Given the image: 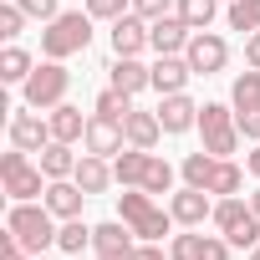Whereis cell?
<instances>
[{"instance_id":"obj_1","label":"cell","mask_w":260,"mask_h":260,"mask_svg":"<svg viewBox=\"0 0 260 260\" xmlns=\"http://www.w3.org/2000/svg\"><path fill=\"white\" fill-rule=\"evenodd\" d=\"M87 46H92V16L87 11H61L56 21L41 26V56H51V61H67Z\"/></svg>"},{"instance_id":"obj_2","label":"cell","mask_w":260,"mask_h":260,"mask_svg":"<svg viewBox=\"0 0 260 260\" xmlns=\"http://www.w3.org/2000/svg\"><path fill=\"white\" fill-rule=\"evenodd\" d=\"M6 230L31 250V255H46L51 245H56V230H61V219L46 209V204H11V214H6Z\"/></svg>"},{"instance_id":"obj_3","label":"cell","mask_w":260,"mask_h":260,"mask_svg":"<svg viewBox=\"0 0 260 260\" xmlns=\"http://www.w3.org/2000/svg\"><path fill=\"white\" fill-rule=\"evenodd\" d=\"M117 219L133 224L138 240H164V235H174V214L158 209L148 189H122V194H117Z\"/></svg>"},{"instance_id":"obj_4","label":"cell","mask_w":260,"mask_h":260,"mask_svg":"<svg viewBox=\"0 0 260 260\" xmlns=\"http://www.w3.org/2000/svg\"><path fill=\"white\" fill-rule=\"evenodd\" d=\"M0 184H6V194H11V204H31V199H41L46 194V174H41V164H31V153L26 148H16L11 143V153H0Z\"/></svg>"},{"instance_id":"obj_5","label":"cell","mask_w":260,"mask_h":260,"mask_svg":"<svg viewBox=\"0 0 260 260\" xmlns=\"http://www.w3.org/2000/svg\"><path fill=\"white\" fill-rule=\"evenodd\" d=\"M67 92H72V72H67V61H36V72L21 82V97H26V107H41V112H51V107H61L67 102Z\"/></svg>"},{"instance_id":"obj_6","label":"cell","mask_w":260,"mask_h":260,"mask_svg":"<svg viewBox=\"0 0 260 260\" xmlns=\"http://www.w3.org/2000/svg\"><path fill=\"white\" fill-rule=\"evenodd\" d=\"M199 133H204V153H214V158L240 153V138H245L230 102H204L199 107Z\"/></svg>"},{"instance_id":"obj_7","label":"cell","mask_w":260,"mask_h":260,"mask_svg":"<svg viewBox=\"0 0 260 260\" xmlns=\"http://www.w3.org/2000/svg\"><path fill=\"white\" fill-rule=\"evenodd\" d=\"M6 133H11V143H16V148L41 153V148L51 143V117H46L41 107H16V112H11V122H6Z\"/></svg>"},{"instance_id":"obj_8","label":"cell","mask_w":260,"mask_h":260,"mask_svg":"<svg viewBox=\"0 0 260 260\" xmlns=\"http://www.w3.org/2000/svg\"><path fill=\"white\" fill-rule=\"evenodd\" d=\"M184 61L194 67V77H214V72H224V67H230V41H224V36H214V31H194V36H189Z\"/></svg>"},{"instance_id":"obj_9","label":"cell","mask_w":260,"mask_h":260,"mask_svg":"<svg viewBox=\"0 0 260 260\" xmlns=\"http://www.w3.org/2000/svg\"><path fill=\"white\" fill-rule=\"evenodd\" d=\"M169 214H174V224H179V230H199L204 219H214V194H209V189L184 184L179 194H169Z\"/></svg>"},{"instance_id":"obj_10","label":"cell","mask_w":260,"mask_h":260,"mask_svg":"<svg viewBox=\"0 0 260 260\" xmlns=\"http://www.w3.org/2000/svg\"><path fill=\"white\" fill-rule=\"evenodd\" d=\"M189 36H194V26H189L179 11L148 21V51H158V56H184V51H189Z\"/></svg>"},{"instance_id":"obj_11","label":"cell","mask_w":260,"mask_h":260,"mask_svg":"<svg viewBox=\"0 0 260 260\" xmlns=\"http://www.w3.org/2000/svg\"><path fill=\"white\" fill-rule=\"evenodd\" d=\"M82 148H87V153H97V158H117V153L127 148L122 122H112V117H97V112H92L87 133H82Z\"/></svg>"},{"instance_id":"obj_12","label":"cell","mask_w":260,"mask_h":260,"mask_svg":"<svg viewBox=\"0 0 260 260\" xmlns=\"http://www.w3.org/2000/svg\"><path fill=\"white\" fill-rule=\"evenodd\" d=\"M107 36H112V56H143V51H148V21H143L138 11L117 16Z\"/></svg>"},{"instance_id":"obj_13","label":"cell","mask_w":260,"mask_h":260,"mask_svg":"<svg viewBox=\"0 0 260 260\" xmlns=\"http://www.w3.org/2000/svg\"><path fill=\"white\" fill-rule=\"evenodd\" d=\"M158 122H164L169 138H179V133H189V127H199V102L189 92H169L158 102Z\"/></svg>"},{"instance_id":"obj_14","label":"cell","mask_w":260,"mask_h":260,"mask_svg":"<svg viewBox=\"0 0 260 260\" xmlns=\"http://www.w3.org/2000/svg\"><path fill=\"white\" fill-rule=\"evenodd\" d=\"M87 199H92V194H87L77 179H51V184H46V194H41V204H46L56 219H77Z\"/></svg>"},{"instance_id":"obj_15","label":"cell","mask_w":260,"mask_h":260,"mask_svg":"<svg viewBox=\"0 0 260 260\" xmlns=\"http://www.w3.org/2000/svg\"><path fill=\"white\" fill-rule=\"evenodd\" d=\"M107 77H112V87H122L127 97H138V92L153 87V67H143L138 56H117V61L107 67Z\"/></svg>"},{"instance_id":"obj_16","label":"cell","mask_w":260,"mask_h":260,"mask_svg":"<svg viewBox=\"0 0 260 260\" xmlns=\"http://www.w3.org/2000/svg\"><path fill=\"white\" fill-rule=\"evenodd\" d=\"M250 219H255L250 199H240V194H224V199H214V219H209V224H214V230H219L224 240H230L235 230H245Z\"/></svg>"},{"instance_id":"obj_17","label":"cell","mask_w":260,"mask_h":260,"mask_svg":"<svg viewBox=\"0 0 260 260\" xmlns=\"http://www.w3.org/2000/svg\"><path fill=\"white\" fill-rule=\"evenodd\" d=\"M122 133H127V143L133 148H158V138H164V122H158V112H143V107H133L127 112V122H122Z\"/></svg>"},{"instance_id":"obj_18","label":"cell","mask_w":260,"mask_h":260,"mask_svg":"<svg viewBox=\"0 0 260 260\" xmlns=\"http://www.w3.org/2000/svg\"><path fill=\"white\" fill-rule=\"evenodd\" d=\"M189 77H194V67H189L184 56H158V61H153V92H158V97L184 92V87H189Z\"/></svg>"},{"instance_id":"obj_19","label":"cell","mask_w":260,"mask_h":260,"mask_svg":"<svg viewBox=\"0 0 260 260\" xmlns=\"http://www.w3.org/2000/svg\"><path fill=\"white\" fill-rule=\"evenodd\" d=\"M87 194H107L117 179H112V158H97V153H82L77 158V174H72Z\"/></svg>"},{"instance_id":"obj_20","label":"cell","mask_w":260,"mask_h":260,"mask_svg":"<svg viewBox=\"0 0 260 260\" xmlns=\"http://www.w3.org/2000/svg\"><path fill=\"white\" fill-rule=\"evenodd\" d=\"M133 224L127 219H107V224H92V250L97 255H117V250H133Z\"/></svg>"},{"instance_id":"obj_21","label":"cell","mask_w":260,"mask_h":260,"mask_svg":"<svg viewBox=\"0 0 260 260\" xmlns=\"http://www.w3.org/2000/svg\"><path fill=\"white\" fill-rule=\"evenodd\" d=\"M36 164H41L46 179H72V174H77V153H72V143H61V138H51V143L36 153Z\"/></svg>"},{"instance_id":"obj_22","label":"cell","mask_w":260,"mask_h":260,"mask_svg":"<svg viewBox=\"0 0 260 260\" xmlns=\"http://www.w3.org/2000/svg\"><path fill=\"white\" fill-rule=\"evenodd\" d=\"M46 117H51V138H61V143H82V133H87V122H92V117H82V107H72V102L51 107Z\"/></svg>"},{"instance_id":"obj_23","label":"cell","mask_w":260,"mask_h":260,"mask_svg":"<svg viewBox=\"0 0 260 260\" xmlns=\"http://www.w3.org/2000/svg\"><path fill=\"white\" fill-rule=\"evenodd\" d=\"M31 72H36V56H31L26 46L6 41V51H0V82H6V87H21Z\"/></svg>"},{"instance_id":"obj_24","label":"cell","mask_w":260,"mask_h":260,"mask_svg":"<svg viewBox=\"0 0 260 260\" xmlns=\"http://www.w3.org/2000/svg\"><path fill=\"white\" fill-rule=\"evenodd\" d=\"M143 169H148V148H133V143L112 158V179H117L122 189H138V184H143Z\"/></svg>"},{"instance_id":"obj_25","label":"cell","mask_w":260,"mask_h":260,"mask_svg":"<svg viewBox=\"0 0 260 260\" xmlns=\"http://www.w3.org/2000/svg\"><path fill=\"white\" fill-rule=\"evenodd\" d=\"M92 112H97V117H112V122H127V112H133V97H127L122 87H112V82H107V87L97 92Z\"/></svg>"},{"instance_id":"obj_26","label":"cell","mask_w":260,"mask_h":260,"mask_svg":"<svg viewBox=\"0 0 260 260\" xmlns=\"http://www.w3.org/2000/svg\"><path fill=\"white\" fill-rule=\"evenodd\" d=\"M56 250H61V255H82V250H92V224H82V214H77V219H61V230H56Z\"/></svg>"},{"instance_id":"obj_27","label":"cell","mask_w":260,"mask_h":260,"mask_svg":"<svg viewBox=\"0 0 260 260\" xmlns=\"http://www.w3.org/2000/svg\"><path fill=\"white\" fill-rule=\"evenodd\" d=\"M230 107H235V112H255V107H260V72H255V67L235 77V87H230Z\"/></svg>"},{"instance_id":"obj_28","label":"cell","mask_w":260,"mask_h":260,"mask_svg":"<svg viewBox=\"0 0 260 260\" xmlns=\"http://www.w3.org/2000/svg\"><path fill=\"white\" fill-rule=\"evenodd\" d=\"M240 189H245V169H240L235 158H219V164H214V179H209V194L224 199V194H240Z\"/></svg>"},{"instance_id":"obj_29","label":"cell","mask_w":260,"mask_h":260,"mask_svg":"<svg viewBox=\"0 0 260 260\" xmlns=\"http://www.w3.org/2000/svg\"><path fill=\"white\" fill-rule=\"evenodd\" d=\"M138 189H148L153 199H158V194H169V189H174V164H169V158H158V153H148V169H143V184H138Z\"/></svg>"},{"instance_id":"obj_30","label":"cell","mask_w":260,"mask_h":260,"mask_svg":"<svg viewBox=\"0 0 260 260\" xmlns=\"http://www.w3.org/2000/svg\"><path fill=\"white\" fill-rule=\"evenodd\" d=\"M230 31H260V0H230V11H224Z\"/></svg>"},{"instance_id":"obj_31","label":"cell","mask_w":260,"mask_h":260,"mask_svg":"<svg viewBox=\"0 0 260 260\" xmlns=\"http://www.w3.org/2000/svg\"><path fill=\"white\" fill-rule=\"evenodd\" d=\"M214 164H219V158H214V153H204V148H199V153H189V158H184V184H194V189H209V179H214Z\"/></svg>"},{"instance_id":"obj_32","label":"cell","mask_w":260,"mask_h":260,"mask_svg":"<svg viewBox=\"0 0 260 260\" xmlns=\"http://www.w3.org/2000/svg\"><path fill=\"white\" fill-rule=\"evenodd\" d=\"M179 16H184L194 31H209L214 16H219V0H179Z\"/></svg>"},{"instance_id":"obj_33","label":"cell","mask_w":260,"mask_h":260,"mask_svg":"<svg viewBox=\"0 0 260 260\" xmlns=\"http://www.w3.org/2000/svg\"><path fill=\"white\" fill-rule=\"evenodd\" d=\"M204 240H209V235H199V230H184V235H174L169 255H174V260H204Z\"/></svg>"},{"instance_id":"obj_34","label":"cell","mask_w":260,"mask_h":260,"mask_svg":"<svg viewBox=\"0 0 260 260\" xmlns=\"http://www.w3.org/2000/svg\"><path fill=\"white\" fill-rule=\"evenodd\" d=\"M82 11H87L92 21H107V26H112L117 16H127V11H133V0H87Z\"/></svg>"},{"instance_id":"obj_35","label":"cell","mask_w":260,"mask_h":260,"mask_svg":"<svg viewBox=\"0 0 260 260\" xmlns=\"http://www.w3.org/2000/svg\"><path fill=\"white\" fill-rule=\"evenodd\" d=\"M26 21H31V16L16 6V0H6V6H0V36H6V41H16V36L26 31Z\"/></svg>"},{"instance_id":"obj_36","label":"cell","mask_w":260,"mask_h":260,"mask_svg":"<svg viewBox=\"0 0 260 260\" xmlns=\"http://www.w3.org/2000/svg\"><path fill=\"white\" fill-rule=\"evenodd\" d=\"M133 11H138L143 21H158V16H174V11H179V0H133Z\"/></svg>"},{"instance_id":"obj_37","label":"cell","mask_w":260,"mask_h":260,"mask_svg":"<svg viewBox=\"0 0 260 260\" xmlns=\"http://www.w3.org/2000/svg\"><path fill=\"white\" fill-rule=\"evenodd\" d=\"M16 6H21V11H26V16H31V21H41V26H46V21H56V16H61V11H56V0H16Z\"/></svg>"},{"instance_id":"obj_38","label":"cell","mask_w":260,"mask_h":260,"mask_svg":"<svg viewBox=\"0 0 260 260\" xmlns=\"http://www.w3.org/2000/svg\"><path fill=\"white\" fill-rule=\"evenodd\" d=\"M235 122H240V133H245L250 143H260V107H255V112H235Z\"/></svg>"},{"instance_id":"obj_39","label":"cell","mask_w":260,"mask_h":260,"mask_svg":"<svg viewBox=\"0 0 260 260\" xmlns=\"http://www.w3.org/2000/svg\"><path fill=\"white\" fill-rule=\"evenodd\" d=\"M204 260H230V240L224 235H209L204 240Z\"/></svg>"},{"instance_id":"obj_40","label":"cell","mask_w":260,"mask_h":260,"mask_svg":"<svg viewBox=\"0 0 260 260\" xmlns=\"http://www.w3.org/2000/svg\"><path fill=\"white\" fill-rule=\"evenodd\" d=\"M138 260H174V255L164 250V240H143L138 245Z\"/></svg>"},{"instance_id":"obj_41","label":"cell","mask_w":260,"mask_h":260,"mask_svg":"<svg viewBox=\"0 0 260 260\" xmlns=\"http://www.w3.org/2000/svg\"><path fill=\"white\" fill-rule=\"evenodd\" d=\"M245 67H255V72H260V31H250V36H245Z\"/></svg>"},{"instance_id":"obj_42","label":"cell","mask_w":260,"mask_h":260,"mask_svg":"<svg viewBox=\"0 0 260 260\" xmlns=\"http://www.w3.org/2000/svg\"><path fill=\"white\" fill-rule=\"evenodd\" d=\"M245 174H255V179H260V143L245 153Z\"/></svg>"},{"instance_id":"obj_43","label":"cell","mask_w":260,"mask_h":260,"mask_svg":"<svg viewBox=\"0 0 260 260\" xmlns=\"http://www.w3.org/2000/svg\"><path fill=\"white\" fill-rule=\"evenodd\" d=\"M97 260H138V245L133 250H117V255H97Z\"/></svg>"},{"instance_id":"obj_44","label":"cell","mask_w":260,"mask_h":260,"mask_svg":"<svg viewBox=\"0 0 260 260\" xmlns=\"http://www.w3.org/2000/svg\"><path fill=\"white\" fill-rule=\"evenodd\" d=\"M250 209H255V214H260V189H255V194H250Z\"/></svg>"},{"instance_id":"obj_45","label":"cell","mask_w":260,"mask_h":260,"mask_svg":"<svg viewBox=\"0 0 260 260\" xmlns=\"http://www.w3.org/2000/svg\"><path fill=\"white\" fill-rule=\"evenodd\" d=\"M250 260H260V245H255V250H250Z\"/></svg>"},{"instance_id":"obj_46","label":"cell","mask_w":260,"mask_h":260,"mask_svg":"<svg viewBox=\"0 0 260 260\" xmlns=\"http://www.w3.org/2000/svg\"><path fill=\"white\" fill-rule=\"evenodd\" d=\"M36 260H51V255H36Z\"/></svg>"},{"instance_id":"obj_47","label":"cell","mask_w":260,"mask_h":260,"mask_svg":"<svg viewBox=\"0 0 260 260\" xmlns=\"http://www.w3.org/2000/svg\"><path fill=\"white\" fill-rule=\"evenodd\" d=\"M224 6H230V0H224Z\"/></svg>"}]
</instances>
